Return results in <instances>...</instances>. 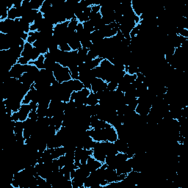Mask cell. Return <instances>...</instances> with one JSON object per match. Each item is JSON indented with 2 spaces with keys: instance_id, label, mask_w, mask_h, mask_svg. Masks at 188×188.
Instances as JSON below:
<instances>
[{
  "instance_id": "6da1fadb",
  "label": "cell",
  "mask_w": 188,
  "mask_h": 188,
  "mask_svg": "<svg viewBox=\"0 0 188 188\" xmlns=\"http://www.w3.org/2000/svg\"><path fill=\"white\" fill-rule=\"evenodd\" d=\"M92 156L94 157L96 160L99 161L102 163H104L107 154L104 151V146H103L102 141V142H96V144H95L94 149H93Z\"/></svg>"
},
{
  "instance_id": "7a4b0ae2",
  "label": "cell",
  "mask_w": 188,
  "mask_h": 188,
  "mask_svg": "<svg viewBox=\"0 0 188 188\" xmlns=\"http://www.w3.org/2000/svg\"><path fill=\"white\" fill-rule=\"evenodd\" d=\"M53 73L56 80L57 82H59L60 83L71 80L70 70L68 67H63V66H62L59 70L56 71Z\"/></svg>"
},
{
  "instance_id": "3957f363",
  "label": "cell",
  "mask_w": 188,
  "mask_h": 188,
  "mask_svg": "<svg viewBox=\"0 0 188 188\" xmlns=\"http://www.w3.org/2000/svg\"><path fill=\"white\" fill-rule=\"evenodd\" d=\"M15 30V21L7 19L0 21V33L11 34Z\"/></svg>"
},
{
  "instance_id": "277c9868",
  "label": "cell",
  "mask_w": 188,
  "mask_h": 188,
  "mask_svg": "<svg viewBox=\"0 0 188 188\" xmlns=\"http://www.w3.org/2000/svg\"><path fill=\"white\" fill-rule=\"evenodd\" d=\"M108 88V82H105L102 79L95 78L91 82V91L97 93L98 91L107 90Z\"/></svg>"
},
{
  "instance_id": "5b68a950",
  "label": "cell",
  "mask_w": 188,
  "mask_h": 188,
  "mask_svg": "<svg viewBox=\"0 0 188 188\" xmlns=\"http://www.w3.org/2000/svg\"><path fill=\"white\" fill-rule=\"evenodd\" d=\"M10 75L12 78H15L19 80V79L22 76V74H24V68H23V65H21L19 63H16L14 65L10 70Z\"/></svg>"
},
{
  "instance_id": "8992f818",
  "label": "cell",
  "mask_w": 188,
  "mask_h": 188,
  "mask_svg": "<svg viewBox=\"0 0 188 188\" xmlns=\"http://www.w3.org/2000/svg\"><path fill=\"white\" fill-rule=\"evenodd\" d=\"M103 163L101 162L96 160L93 156H90L87 160V166L90 172L96 171V170L102 167Z\"/></svg>"
},
{
  "instance_id": "52a82bcc",
  "label": "cell",
  "mask_w": 188,
  "mask_h": 188,
  "mask_svg": "<svg viewBox=\"0 0 188 188\" xmlns=\"http://www.w3.org/2000/svg\"><path fill=\"white\" fill-rule=\"evenodd\" d=\"M32 110L31 106L30 104H21V108L19 110V121H24L28 118V115Z\"/></svg>"
},
{
  "instance_id": "ba28073f",
  "label": "cell",
  "mask_w": 188,
  "mask_h": 188,
  "mask_svg": "<svg viewBox=\"0 0 188 188\" xmlns=\"http://www.w3.org/2000/svg\"><path fill=\"white\" fill-rule=\"evenodd\" d=\"M151 108V104H138L135 109V112L141 116H146L150 112Z\"/></svg>"
},
{
  "instance_id": "9c48e42d",
  "label": "cell",
  "mask_w": 188,
  "mask_h": 188,
  "mask_svg": "<svg viewBox=\"0 0 188 188\" xmlns=\"http://www.w3.org/2000/svg\"><path fill=\"white\" fill-rule=\"evenodd\" d=\"M115 145H116V148L118 149V152H122V153H126V151L128 149L129 145L128 143L126 141H125L122 139H119L118 138L117 140L114 142Z\"/></svg>"
},
{
  "instance_id": "30bf717a",
  "label": "cell",
  "mask_w": 188,
  "mask_h": 188,
  "mask_svg": "<svg viewBox=\"0 0 188 188\" xmlns=\"http://www.w3.org/2000/svg\"><path fill=\"white\" fill-rule=\"evenodd\" d=\"M104 38L103 37L99 30H94L90 34V41L92 42L93 44H98L101 43Z\"/></svg>"
},
{
  "instance_id": "8fae6325",
  "label": "cell",
  "mask_w": 188,
  "mask_h": 188,
  "mask_svg": "<svg viewBox=\"0 0 188 188\" xmlns=\"http://www.w3.org/2000/svg\"><path fill=\"white\" fill-rule=\"evenodd\" d=\"M99 103V100L97 98L96 94L90 90V94H89V96L86 99L85 104L88 105V106H94V105L98 104Z\"/></svg>"
},
{
  "instance_id": "7c38bea8",
  "label": "cell",
  "mask_w": 188,
  "mask_h": 188,
  "mask_svg": "<svg viewBox=\"0 0 188 188\" xmlns=\"http://www.w3.org/2000/svg\"><path fill=\"white\" fill-rule=\"evenodd\" d=\"M132 8L134 13H135V15L138 16V17H140L144 13L143 6L139 2H137L134 1V0H132Z\"/></svg>"
},
{
  "instance_id": "4fadbf2b",
  "label": "cell",
  "mask_w": 188,
  "mask_h": 188,
  "mask_svg": "<svg viewBox=\"0 0 188 188\" xmlns=\"http://www.w3.org/2000/svg\"><path fill=\"white\" fill-rule=\"evenodd\" d=\"M44 60H45V56H44V54H40L39 57H38L35 61H30L29 64L34 65V66H35L39 70L44 69V68H45V66H44Z\"/></svg>"
},
{
  "instance_id": "5bb4252c",
  "label": "cell",
  "mask_w": 188,
  "mask_h": 188,
  "mask_svg": "<svg viewBox=\"0 0 188 188\" xmlns=\"http://www.w3.org/2000/svg\"><path fill=\"white\" fill-rule=\"evenodd\" d=\"M66 154V151L63 146L58 147V148L54 149L53 151L52 152V158L54 159H58L60 157L62 156V155Z\"/></svg>"
},
{
  "instance_id": "9a60e30c",
  "label": "cell",
  "mask_w": 188,
  "mask_h": 188,
  "mask_svg": "<svg viewBox=\"0 0 188 188\" xmlns=\"http://www.w3.org/2000/svg\"><path fill=\"white\" fill-rule=\"evenodd\" d=\"M52 7V2L50 0H44L43 5H42L41 7L39 10L40 12H41L43 14L47 13Z\"/></svg>"
},
{
  "instance_id": "2e32d148",
  "label": "cell",
  "mask_w": 188,
  "mask_h": 188,
  "mask_svg": "<svg viewBox=\"0 0 188 188\" xmlns=\"http://www.w3.org/2000/svg\"><path fill=\"white\" fill-rule=\"evenodd\" d=\"M28 38L27 40V42L30 44H33L35 43L36 40L39 39V36H40V32L38 31H35V32H30L28 33Z\"/></svg>"
},
{
  "instance_id": "e0dca14e",
  "label": "cell",
  "mask_w": 188,
  "mask_h": 188,
  "mask_svg": "<svg viewBox=\"0 0 188 188\" xmlns=\"http://www.w3.org/2000/svg\"><path fill=\"white\" fill-rule=\"evenodd\" d=\"M71 85L74 91H80L84 88V85L80 80H71Z\"/></svg>"
},
{
  "instance_id": "ac0fdd59",
  "label": "cell",
  "mask_w": 188,
  "mask_h": 188,
  "mask_svg": "<svg viewBox=\"0 0 188 188\" xmlns=\"http://www.w3.org/2000/svg\"><path fill=\"white\" fill-rule=\"evenodd\" d=\"M44 2V0H30V5H31L32 10L39 11Z\"/></svg>"
},
{
  "instance_id": "d6986e66",
  "label": "cell",
  "mask_w": 188,
  "mask_h": 188,
  "mask_svg": "<svg viewBox=\"0 0 188 188\" xmlns=\"http://www.w3.org/2000/svg\"><path fill=\"white\" fill-rule=\"evenodd\" d=\"M24 129V121H16V125H15V126H14V129H13L14 134L23 132Z\"/></svg>"
},
{
  "instance_id": "ffe728a7",
  "label": "cell",
  "mask_w": 188,
  "mask_h": 188,
  "mask_svg": "<svg viewBox=\"0 0 188 188\" xmlns=\"http://www.w3.org/2000/svg\"><path fill=\"white\" fill-rule=\"evenodd\" d=\"M7 19L11 20H16L18 19V14H17V9L15 7H12L11 9H8V16Z\"/></svg>"
},
{
  "instance_id": "44dd1931",
  "label": "cell",
  "mask_w": 188,
  "mask_h": 188,
  "mask_svg": "<svg viewBox=\"0 0 188 188\" xmlns=\"http://www.w3.org/2000/svg\"><path fill=\"white\" fill-rule=\"evenodd\" d=\"M82 24H83L84 30L87 32H90V33H91V32H93L95 30L94 24H92V22L90 21V20H89V21L84 22V23H82Z\"/></svg>"
},
{
  "instance_id": "7402d4cb",
  "label": "cell",
  "mask_w": 188,
  "mask_h": 188,
  "mask_svg": "<svg viewBox=\"0 0 188 188\" xmlns=\"http://www.w3.org/2000/svg\"><path fill=\"white\" fill-rule=\"evenodd\" d=\"M78 24H79V21H77V19H74L71 20V21H69V24H68V29L72 32H76Z\"/></svg>"
},
{
  "instance_id": "603a6c76",
  "label": "cell",
  "mask_w": 188,
  "mask_h": 188,
  "mask_svg": "<svg viewBox=\"0 0 188 188\" xmlns=\"http://www.w3.org/2000/svg\"><path fill=\"white\" fill-rule=\"evenodd\" d=\"M118 82H116V81H110V82H108V90L109 91H115V90H117V88H118Z\"/></svg>"
},
{
  "instance_id": "cb8c5ba5",
  "label": "cell",
  "mask_w": 188,
  "mask_h": 188,
  "mask_svg": "<svg viewBox=\"0 0 188 188\" xmlns=\"http://www.w3.org/2000/svg\"><path fill=\"white\" fill-rule=\"evenodd\" d=\"M140 24H137V25L135 26V27L133 28L132 30H131L130 34H129V35H130V38H133L137 37V34H138L139 31H140Z\"/></svg>"
},
{
  "instance_id": "d4e9b609",
  "label": "cell",
  "mask_w": 188,
  "mask_h": 188,
  "mask_svg": "<svg viewBox=\"0 0 188 188\" xmlns=\"http://www.w3.org/2000/svg\"><path fill=\"white\" fill-rule=\"evenodd\" d=\"M59 49L62 52H68L72 51L71 48L70 46L68 45V43H62L59 45Z\"/></svg>"
},
{
  "instance_id": "484cf974",
  "label": "cell",
  "mask_w": 188,
  "mask_h": 188,
  "mask_svg": "<svg viewBox=\"0 0 188 188\" xmlns=\"http://www.w3.org/2000/svg\"><path fill=\"white\" fill-rule=\"evenodd\" d=\"M58 163H59V165L60 167V168L62 167H64L65 165L68 163V160H67V157H66V155H62V156L60 157L59 158L57 159Z\"/></svg>"
},
{
  "instance_id": "4316f807",
  "label": "cell",
  "mask_w": 188,
  "mask_h": 188,
  "mask_svg": "<svg viewBox=\"0 0 188 188\" xmlns=\"http://www.w3.org/2000/svg\"><path fill=\"white\" fill-rule=\"evenodd\" d=\"M28 118H31V119H32V120H34V121H38V116L37 111H33V110L30 111V112L29 113V115H28Z\"/></svg>"
},
{
  "instance_id": "83f0119b",
  "label": "cell",
  "mask_w": 188,
  "mask_h": 188,
  "mask_svg": "<svg viewBox=\"0 0 188 188\" xmlns=\"http://www.w3.org/2000/svg\"><path fill=\"white\" fill-rule=\"evenodd\" d=\"M7 16H8V8L7 7H6L2 13L1 15V18H0V21H5L7 19Z\"/></svg>"
},
{
  "instance_id": "f1b7e54d",
  "label": "cell",
  "mask_w": 188,
  "mask_h": 188,
  "mask_svg": "<svg viewBox=\"0 0 188 188\" xmlns=\"http://www.w3.org/2000/svg\"><path fill=\"white\" fill-rule=\"evenodd\" d=\"M18 63L21 65H28L30 63V61L27 59H26L24 57H21L19 60H18Z\"/></svg>"
},
{
  "instance_id": "f546056e",
  "label": "cell",
  "mask_w": 188,
  "mask_h": 188,
  "mask_svg": "<svg viewBox=\"0 0 188 188\" xmlns=\"http://www.w3.org/2000/svg\"><path fill=\"white\" fill-rule=\"evenodd\" d=\"M11 121H19V112H13L12 114L11 118Z\"/></svg>"
},
{
  "instance_id": "4dcf8cb0",
  "label": "cell",
  "mask_w": 188,
  "mask_h": 188,
  "mask_svg": "<svg viewBox=\"0 0 188 188\" xmlns=\"http://www.w3.org/2000/svg\"><path fill=\"white\" fill-rule=\"evenodd\" d=\"M136 76H137V80L140 81L141 82H143V81H144L145 78V76L143 74V73H141V72L137 73V74H136Z\"/></svg>"
}]
</instances>
